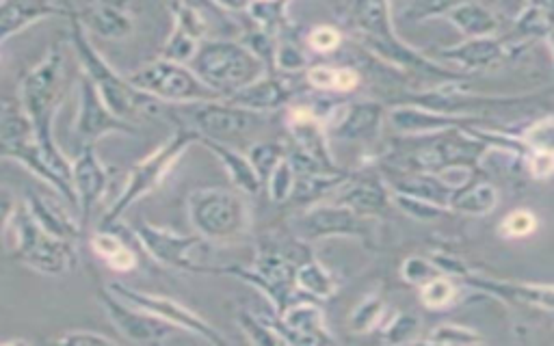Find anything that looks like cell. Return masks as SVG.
Here are the masks:
<instances>
[{
	"mask_svg": "<svg viewBox=\"0 0 554 346\" xmlns=\"http://www.w3.org/2000/svg\"><path fill=\"white\" fill-rule=\"evenodd\" d=\"M355 85H358V76H355L353 72L349 70H342V72H336V89H342V91H347V89H353Z\"/></svg>",
	"mask_w": 554,
	"mask_h": 346,
	"instance_id": "obj_22",
	"label": "cell"
},
{
	"mask_svg": "<svg viewBox=\"0 0 554 346\" xmlns=\"http://www.w3.org/2000/svg\"><path fill=\"white\" fill-rule=\"evenodd\" d=\"M63 63L65 46L63 42H59L22 78L18 102L26 117L31 119L35 137L39 145H42L48 165L72 189V163L59 150L55 132H52V119H55L59 102L63 98Z\"/></svg>",
	"mask_w": 554,
	"mask_h": 346,
	"instance_id": "obj_1",
	"label": "cell"
},
{
	"mask_svg": "<svg viewBox=\"0 0 554 346\" xmlns=\"http://www.w3.org/2000/svg\"><path fill=\"white\" fill-rule=\"evenodd\" d=\"M533 169H535L537 176H544V173H550L554 169V156L552 154H539L535 158Z\"/></svg>",
	"mask_w": 554,
	"mask_h": 346,
	"instance_id": "obj_23",
	"label": "cell"
},
{
	"mask_svg": "<svg viewBox=\"0 0 554 346\" xmlns=\"http://www.w3.org/2000/svg\"><path fill=\"white\" fill-rule=\"evenodd\" d=\"M96 299L102 305L104 314L109 316L113 327L130 342H137V344L163 342L171 334V329H174V325L161 321L158 316L113 295L109 288L100 286L96 290Z\"/></svg>",
	"mask_w": 554,
	"mask_h": 346,
	"instance_id": "obj_8",
	"label": "cell"
},
{
	"mask_svg": "<svg viewBox=\"0 0 554 346\" xmlns=\"http://www.w3.org/2000/svg\"><path fill=\"white\" fill-rule=\"evenodd\" d=\"M76 16L85 26L87 33L111 39V42L126 39L133 33L135 26L126 3H120V0H96V3L76 11Z\"/></svg>",
	"mask_w": 554,
	"mask_h": 346,
	"instance_id": "obj_13",
	"label": "cell"
},
{
	"mask_svg": "<svg viewBox=\"0 0 554 346\" xmlns=\"http://www.w3.org/2000/svg\"><path fill=\"white\" fill-rule=\"evenodd\" d=\"M310 81L319 87H334L336 85V72L329 68H314L310 72Z\"/></svg>",
	"mask_w": 554,
	"mask_h": 346,
	"instance_id": "obj_21",
	"label": "cell"
},
{
	"mask_svg": "<svg viewBox=\"0 0 554 346\" xmlns=\"http://www.w3.org/2000/svg\"><path fill=\"white\" fill-rule=\"evenodd\" d=\"M9 228L13 232V254L29 269L50 277L74 271L78 264L76 241L42 228L24 204L11 210Z\"/></svg>",
	"mask_w": 554,
	"mask_h": 346,
	"instance_id": "obj_3",
	"label": "cell"
},
{
	"mask_svg": "<svg viewBox=\"0 0 554 346\" xmlns=\"http://www.w3.org/2000/svg\"><path fill=\"white\" fill-rule=\"evenodd\" d=\"M191 143L189 132H178L176 137H171L165 141L161 148L152 152L150 156H145L141 163H137L133 169L128 171V182L122 189L117 202L104 212V217L100 221V230H115V225L122 221V217L128 212L130 206H135L139 199L148 197L152 191H156L169 169L174 167V163L180 158V154L187 150V145Z\"/></svg>",
	"mask_w": 554,
	"mask_h": 346,
	"instance_id": "obj_5",
	"label": "cell"
},
{
	"mask_svg": "<svg viewBox=\"0 0 554 346\" xmlns=\"http://www.w3.org/2000/svg\"><path fill=\"white\" fill-rule=\"evenodd\" d=\"M133 234L141 241V247L161 264L174 266V269L195 271L197 266L189 260V249L193 247V238H184L165 228H156L148 221H141L133 228Z\"/></svg>",
	"mask_w": 554,
	"mask_h": 346,
	"instance_id": "obj_11",
	"label": "cell"
},
{
	"mask_svg": "<svg viewBox=\"0 0 554 346\" xmlns=\"http://www.w3.org/2000/svg\"><path fill=\"white\" fill-rule=\"evenodd\" d=\"M109 182L111 169L98 158L96 145H83L81 154L72 161V189L76 195V212L83 236L87 234L96 206L102 202L104 191L109 189Z\"/></svg>",
	"mask_w": 554,
	"mask_h": 346,
	"instance_id": "obj_9",
	"label": "cell"
},
{
	"mask_svg": "<svg viewBox=\"0 0 554 346\" xmlns=\"http://www.w3.org/2000/svg\"><path fill=\"white\" fill-rule=\"evenodd\" d=\"M89 243L91 249L117 273H128L137 266V254L133 247L126 245L120 236H115L113 230L94 232L89 236Z\"/></svg>",
	"mask_w": 554,
	"mask_h": 346,
	"instance_id": "obj_16",
	"label": "cell"
},
{
	"mask_svg": "<svg viewBox=\"0 0 554 346\" xmlns=\"http://www.w3.org/2000/svg\"><path fill=\"white\" fill-rule=\"evenodd\" d=\"M126 78L137 89L150 93L152 98L161 102H187L202 96V85L195 78L180 68L176 61L158 59L145 63L135 72L126 74Z\"/></svg>",
	"mask_w": 554,
	"mask_h": 346,
	"instance_id": "obj_6",
	"label": "cell"
},
{
	"mask_svg": "<svg viewBox=\"0 0 554 346\" xmlns=\"http://www.w3.org/2000/svg\"><path fill=\"white\" fill-rule=\"evenodd\" d=\"M18 161L26 169H31L39 180H44L50 189H55L65 202L76 210V195L65 184L46 161V154L39 145L31 119L22 111L20 102L3 100L0 102V161Z\"/></svg>",
	"mask_w": 554,
	"mask_h": 346,
	"instance_id": "obj_4",
	"label": "cell"
},
{
	"mask_svg": "<svg viewBox=\"0 0 554 346\" xmlns=\"http://www.w3.org/2000/svg\"><path fill=\"white\" fill-rule=\"evenodd\" d=\"M70 44L76 52L78 61H81L83 74L94 83L96 91L100 93L102 102L117 115L126 119V122H139V119L158 117L165 113V102L152 98L150 93L137 89L126 76L115 72L107 59H102L96 46L85 31V26L78 20L76 11L70 16Z\"/></svg>",
	"mask_w": 554,
	"mask_h": 346,
	"instance_id": "obj_2",
	"label": "cell"
},
{
	"mask_svg": "<svg viewBox=\"0 0 554 346\" xmlns=\"http://www.w3.org/2000/svg\"><path fill=\"white\" fill-rule=\"evenodd\" d=\"M107 288L113 292V295L137 305V308H141L145 312L158 316L161 321H165L169 325L180 327L184 331H191V334L202 336L210 342H221V338L202 321L200 316L193 314L191 310H187L184 305H180L174 299L161 297V295H150V292H141V290H135L126 284H120V282H111V284H107Z\"/></svg>",
	"mask_w": 554,
	"mask_h": 346,
	"instance_id": "obj_10",
	"label": "cell"
},
{
	"mask_svg": "<svg viewBox=\"0 0 554 346\" xmlns=\"http://www.w3.org/2000/svg\"><path fill=\"white\" fill-rule=\"evenodd\" d=\"M535 230V217L531 212H513L511 217H507V221L503 223V232L507 236H526Z\"/></svg>",
	"mask_w": 554,
	"mask_h": 346,
	"instance_id": "obj_18",
	"label": "cell"
},
{
	"mask_svg": "<svg viewBox=\"0 0 554 346\" xmlns=\"http://www.w3.org/2000/svg\"><path fill=\"white\" fill-rule=\"evenodd\" d=\"M55 342L61 344H117L115 338H109L107 334H98V331H85V329H74L68 334H61L55 338Z\"/></svg>",
	"mask_w": 554,
	"mask_h": 346,
	"instance_id": "obj_17",
	"label": "cell"
},
{
	"mask_svg": "<svg viewBox=\"0 0 554 346\" xmlns=\"http://www.w3.org/2000/svg\"><path fill=\"white\" fill-rule=\"evenodd\" d=\"M189 206L195 228L210 236L226 232L234 219L232 199L223 193L200 191L191 197Z\"/></svg>",
	"mask_w": 554,
	"mask_h": 346,
	"instance_id": "obj_14",
	"label": "cell"
},
{
	"mask_svg": "<svg viewBox=\"0 0 554 346\" xmlns=\"http://www.w3.org/2000/svg\"><path fill=\"white\" fill-rule=\"evenodd\" d=\"M74 132L83 145H96L102 137L111 135V132L137 135L139 128L133 122H126V119L117 117L109 106L102 102L94 83L83 74L81 81H78V111Z\"/></svg>",
	"mask_w": 554,
	"mask_h": 346,
	"instance_id": "obj_7",
	"label": "cell"
},
{
	"mask_svg": "<svg viewBox=\"0 0 554 346\" xmlns=\"http://www.w3.org/2000/svg\"><path fill=\"white\" fill-rule=\"evenodd\" d=\"M453 297V288L448 282H442V279H438V282H433L427 290H425V303L431 305V308H438V305H444L446 301H451Z\"/></svg>",
	"mask_w": 554,
	"mask_h": 346,
	"instance_id": "obj_19",
	"label": "cell"
},
{
	"mask_svg": "<svg viewBox=\"0 0 554 346\" xmlns=\"http://www.w3.org/2000/svg\"><path fill=\"white\" fill-rule=\"evenodd\" d=\"M24 206L29 208L37 223L48 232L57 234L61 238H68V241H78V238H83L81 223L74 221L70 215H65V210L59 208L57 204H52L48 197L26 195Z\"/></svg>",
	"mask_w": 554,
	"mask_h": 346,
	"instance_id": "obj_15",
	"label": "cell"
},
{
	"mask_svg": "<svg viewBox=\"0 0 554 346\" xmlns=\"http://www.w3.org/2000/svg\"><path fill=\"white\" fill-rule=\"evenodd\" d=\"M310 42L316 50H332L338 46V33L332 29H316L310 35Z\"/></svg>",
	"mask_w": 554,
	"mask_h": 346,
	"instance_id": "obj_20",
	"label": "cell"
},
{
	"mask_svg": "<svg viewBox=\"0 0 554 346\" xmlns=\"http://www.w3.org/2000/svg\"><path fill=\"white\" fill-rule=\"evenodd\" d=\"M52 16H72L59 0H0V48L26 26Z\"/></svg>",
	"mask_w": 554,
	"mask_h": 346,
	"instance_id": "obj_12",
	"label": "cell"
}]
</instances>
